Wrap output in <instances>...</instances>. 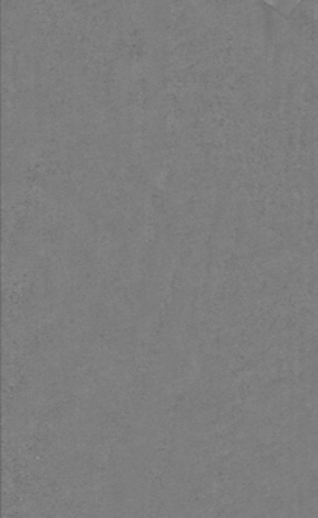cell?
I'll return each mask as SVG.
<instances>
[{
    "mask_svg": "<svg viewBox=\"0 0 318 518\" xmlns=\"http://www.w3.org/2000/svg\"><path fill=\"white\" fill-rule=\"evenodd\" d=\"M267 3H271L283 13H289L299 3V0H267Z\"/></svg>",
    "mask_w": 318,
    "mask_h": 518,
    "instance_id": "6da1fadb",
    "label": "cell"
}]
</instances>
